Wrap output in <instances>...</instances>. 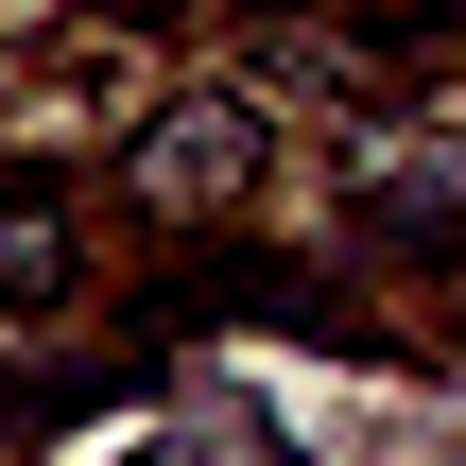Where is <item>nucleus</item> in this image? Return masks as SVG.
<instances>
[{"instance_id": "20e7f679", "label": "nucleus", "mask_w": 466, "mask_h": 466, "mask_svg": "<svg viewBox=\"0 0 466 466\" xmlns=\"http://www.w3.org/2000/svg\"><path fill=\"white\" fill-rule=\"evenodd\" d=\"M363 208H380L398 242H466V173H432V156H398V173H380Z\"/></svg>"}, {"instance_id": "7ed1b4c3", "label": "nucleus", "mask_w": 466, "mask_h": 466, "mask_svg": "<svg viewBox=\"0 0 466 466\" xmlns=\"http://www.w3.org/2000/svg\"><path fill=\"white\" fill-rule=\"evenodd\" d=\"M69 294V225L52 208H0V311H52Z\"/></svg>"}, {"instance_id": "f03ea898", "label": "nucleus", "mask_w": 466, "mask_h": 466, "mask_svg": "<svg viewBox=\"0 0 466 466\" xmlns=\"http://www.w3.org/2000/svg\"><path fill=\"white\" fill-rule=\"evenodd\" d=\"M138 466H294V450H277V415H242V398H208L190 432H156Z\"/></svg>"}, {"instance_id": "f257e3e1", "label": "nucleus", "mask_w": 466, "mask_h": 466, "mask_svg": "<svg viewBox=\"0 0 466 466\" xmlns=\"http://www.w3.org/2000/svg\"><path fill=\"white\" fill-rule=\"evenodd\" d=\"M138 190H156L173 225H225V208L259 190V104H225V86L156 104V121H138Z\"/></svg>"}]
</instances>
